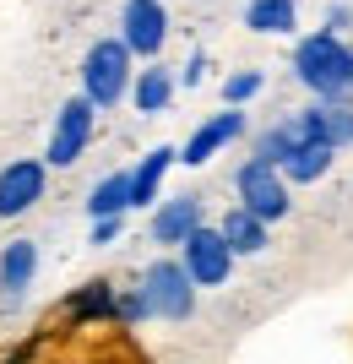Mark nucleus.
<instances>
[{"label": "nucleus", "instance_id": "nucleus-1", "mask_svg": "<svg viewBox=\"0 0 353 364\" xmlns=\"http://www.w3.org/2000/svg\"><path fill=\"white\" fill-rule=\"evenodd\" d=\"M293 71H299V82L315 98H348L353 92V49L332 28H321V33H310V38H299Z\"/></svg>", "mask_w": 353, "mask_h": 364}, {"label": "nucleus", "instance_id": "nucleus-2", "mask_svg": "<svg viewBox=\"0 0 353 364\" xmlns=\"http://www.w3.org/2000/svg\"><path fill=\"white\" fill-rule=\"evenodd\" d=\"M131 44L125 38H98L82 60V92H87L98 109H114L131 92Z\"/></svg>", "mask_w": 353, "mask_h": 364}, {"label": "nucleus", "instance_id": "nucleus-3", "mask_svg": "<svg viewBox=\"0 0 353 364\" xmlns=\"http://www.w3.org/2000/svg\"><path fill=\"white\" fill-rule=\"evenodd\" d=\"M234 191H239V207H250V213L266 218V223L288 213V185H283L277 164H266V158H256V152L234 168Z\"/></svg>", "mask_w": 353, "mask_h": 364}, {"label": "nucleus", "instance_id": "nucleus-4", "mask_svg": "<svg viewBox=\"0 0 353 364\" xmlns=\"http://www.w3.org/2000/svg\"><path fill=\"white\" fill-rule=\"evenodd\" d=\"M141 289H147L153 316H163V321H185L196 310V277L185 272V261H153Z\"/></svg>", "mask_w": 353, "mask_h": 364}, {"label": "nucleus", "instance_id": "nucleus-5", "mask_svg": "<svg viewBox=\"0 0 353 364\" xmlns=\"http://www.w3.org/2000/svg\"><path fill=\"white\" fill-rule=\"evenodd\" d=\"M185 272L196 277V289H217V283H229V272H234V245L223 240V228H207L201 223L196 234H185Z\"/></svg>", "mask_w": 353, "mask_h": 364}, {"label": "nucleus", "instance_id": "nucleus-6", "mask_svg": "<svg viewBox=\"0 0 353 364\" xmlns=\"http://www.w3.org/2000/svg\"><path fill=\"white\" fill-rule=\"evenodd\" d=\"M92 98L82 92V98H65L60 104V114H55V131H49V152H44V164H55V168H71L87 152V141H92Z\"/></svg>", "mask_w": 353, "mask_h": 364}, {"label": "nucleus", "instance_id": "nucleus-7", "mask_svg": "<svg viewBox=\"0 0 353 364\" xmlns=\"http://www.w3.org/2000/svg\"><path fill=\"white\" fill-rule=\"evenodd\" d=\"M120 28H125L120 38L131 44V55H141V60H158V49H163V38H169L163 0H125Z\"/></svg>", "mask_w": 353, "mask_h": 364}, {"label": "nucleus", "instance_id": "nucleus-8", "mask_svg": "<svg viewBox=\"0 0 353 364\" xmlns=\"http://www.w3.org/2000/svg\"><path fill=\"white\" fill-rule=\"evenodd\" d=\"M299 131H305V141H321V147H353V109L342 104V98H321V104H310L305 114H299Z\"/></svg>", "mask_w": 353, "mask_h": 364}, {"label": "nucleus", "instance_id": "nucleus-9", "mask_svg": "<svg viewBox=\"0 0 353 364\" xmlns=\"http://www.w3.org/2000/svg\"><path fill=\"white\" fill-rule=\"evenodd\" d=\"M234 136H245V109L239 104H229L223 114H212L207 125H196L190 131V141H185V152H180V164H190V168H201L212 152H223Z\"/></svg>", "mask_w": 353, "mask_h": 364}, {"label": "nucleus", "instance_id": "nucleus-10", "mask_svg": "<svg viewBox=\"0 0 353 364\" xmlns=\"http://www.w3.org/2000/svg\"><path fill=\"white\" fill-rule=\"evenodd\" d=\"M38 196H44V164L38 158H16V164L0 168V218H22Z\"/></svg>", "mask_w": 353, "mask_h": 364}, {"label": "nucleus", "instance_id": "nucleus-11", "mask_svg": "<svg viewBox=\"0 0 353 364\" xmlns=\"http://www.w3.org/2000/svg\"><path fill=\"white\" fill-rule=\"evenodd\" d=\"M201 228V196H174V201H163L153 213V240L158 245H185V234H196Z\"/></svg>", "mask_w": 353, "mask_h": 364}, {"label": "nucleus", "instance_id": "nucleus-12", "mask_svg": "<svg viewBox=\"0 0 353 364\" xmlns=\"http://www.w3.org/2000/svg\"><path fill=\"white\" fill-rule=\"evenodd\" d=\"M33 272H38V245L33 240H11L0 250V289L11 294V299L33 283Z\"/></svg>", "mask_w": 353, "mask_h": 364}, {"label": "nucleus", "instance_id": "nucleus-13", "mask_svg": "<svg viewBox=\"0 0 353 364\" xmlns=\"http://www.w3.org/2000/svg\"><path fill=\"white\" fill-rule=\"evenodd\" d=\"M174 158H180L174 147H153L136 168H131V207H153V196H158V185H163V174H169Z\"/></svg>", "mask_w": 353, "mask_h": 364}, {"label": "nucleus", "instance_id": "nucleus-14", "mask_svg": "<svg viewBox=\"0 0 353 364\" xmlns=\"http://www.w3.org/2000/svg\"><path fill=\"white\" fill-rule=\"evenodd\" d=\"M217 228H223V240L234 245V256H256V250H266V218H256L250 207H234Z\"/></svg>", "mask_w": 353, "mask_h": 364}, {"label": "nucleus", "instance_id": "nucleus-15", "mask_svg": "<svg viewBox=\"0 0 353 364\" xmlns=\"http://www.w3.org/2000/svg\"><path fill=\"white\" fill-rule=\"evenodd\" d=\"M131 98H136L141 114H163L174 98V76L163 71V65H147V71H136V82H131Z\"/></svg>", "mask_w": 353, "mask_h": 364}, {"label": "nucleus", "instance_id": "nucleus-16", "mask_svg": "<svg viewBox=\"0 0 353 364\" xmlns=\"http://www.w3.org/2000/svg\"><path fill=\"white\" fill-rule=\"evenodd\" d=\"M332 158L337 152L332 147H321V141H299V147L283 158V180H299V185H310V180H321L326 168H332Z\"/></svg>", "mask_w": 353, "mask_h": 364}, {"label": "nucleus", "instance_id": "nucleus-17", "mask_svg": "<svg viewBox=\"0 0 353 364\" xmlns=\"http://www.w3.org/2000/svg\"><path fill=\"white\" fill-rule=\"evenodd\" d=\"M299 6L293 0H250L245 6V28L250 33H293Z\"/></svg>", "mask_w": 353, "mask_h": 364}, {"label": "nucleus", "instance_id": "nucleus-18", "mask_svg": "<svg viewBox=\"0 0 353 364\" xmlns=\"http://www.w3.org/2000/svg\"><path fill=\"white\" fill-rule=\"evenodd\" d=\"M125 207H131V174H104V180L92 185V196H87L92 218H120Z\"/></svg>", "mask_w": 353, "mask_h": 364}, {"label": "nucleus", "instance_id": "nucleus-19", "mask_svg": "<svg viewBox=\"0 0 353 364\" xmlns=\"http://www.w3.org/2000/svg\"><path fill=\"white\" fill-rule=\"evenodd\" d=\"M299 141H305V131H299V114H293V120H277L272 131H261V136H256V158H266V164H283V158H288Z\"/></svg>", "mask_w": 353, "mask_h": 364}, {"label": "nucleus", "instance_id": "nucleus-20", "mask_svg": "<svg viewBox=\"0 0 353 364\" xmlns=\"http://www.w3.org/2000/svg\"><path fill=\"white\" fill-rule=\"evenodd\" d=\"M77 321H92V316H114V289L109 283H82V294H71L65 304Z\"/></svg>", "mask_w": 353, "mask_h": 364}, {"label": "nucleus", "instance_id": "nucleus-21", "mask_svg": "<svg viewBox=\"0 0 353 364\" xmlns=\"http://www.w3.org/2000/svg\"><path fill=\"white\" fill-rule=\"evenodd\" d=\"M261 82H266L261 71H234L229 82H223V104H250V98L261 92Z\"/></svg>", "mask_w": 353, "mask_h": 364}, {"label": "nucleus", "instance_id": "nucleus-22", "mask_svg": "<svg viewBox=\"0 0 353 364\" xmlns=\"http://www.w3.org/2000/svg\"><path fill=\"white\" fill-rule=\"evenodd\" d=\"M114 316H120L125 326L147 321V316H153V304H147V289H125V294H114Z\"/></svg>", "mask_w": 353, "mask_h": 364}, {"label": "nucleus", "instance_id": "nucleus-23", "mask_svg": "<svg viewBox=\"0 0 353 364\" xmlns=\"http://www.w3.org/2000/svg\"><path fill=\"white\" fill-rule=\"evenodd\" d=\"M120 240V218H92V245H109Z\"/></svg>", "mask_w": 353, "mask_h": 364}, {"label": "nucleus", "instance_id": "nucleus-24", "mask_svg": "<svg viewBox=\"0 0 353 364\" xmlns=\"http://www.w3.org/2000/svg\"><path fill=\"white\" fill-rule=\"evenodd\" d=\"M201 71H207V55H190V60H185V71H180V82H185V87H196Z\"/></svg>", "mask_w": 353, "mask_h": 364}, {"label": "nucleus", "instance_id": "nucleus-25", "mask_svg": "<svg viewBox=\"0 0 353 364\" xmlns=\"http://www.w3.org/2000/svg\"><path fill=\"white\" fill-rule=\"evenodd\" d=\"M326 28H332V33L348 28V6H332V11H326Z\"/></svg>", "mask_w": 353, "mask_h": 364}]
</instances>
